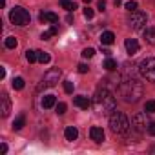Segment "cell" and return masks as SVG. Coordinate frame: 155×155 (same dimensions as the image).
<instances>
[{
  "label": "cell",
  "instance_id": "23",
  "mask_svg": "<svg viewBox=\"0 0 155 155\" xmlns=\"http://www.w3.org/2000/svg\"><path fill=\"white\" fill-rule=\"evenodd\" d=\"M49 60H51L49 53H46V51H38V62H40V64H48Z\"/></svg>",
  "mask_w": 155,
  "mask_h": 155
},
{
  "label": "cell",
  "instance_id": "7",
  "mask_svg": "<svg viewBox=\"0 0 155 155\" xmlns=\"http://www.w3.org/2000/svg\"><path fill=\"white\" fill-rule=\"evenodd\" d=\"M58 79H60V69L58 68L48 69L46 75H44V79H42V88H53V86H57Z\"/></svg>",
  "mask_w": 155,
  "mask_h": 155
},
{
  "label": "cell",
  "instance_id": "17",
  "mask_svg": "<svg viewBox=\"0 0 155 155\" xmlns=\"http://www.w3.org/2000/svg\"><path fill=\"white\" fill-rule=\"evenodd\" d=\"M144 40L151 46L155 44V28H146L144 29Z\"/></svg>",
  "mask_w": 155,
  "mask_h": 155
},
{
  "label": "cell",
  "instance_id": "38",
  "mask_svg": "<svg viewBox=\"0 0 155 155\" xmlns=\"http://www.w3.org/2000/svg\"><path fill=\"white\" fill-rule=\"evenodd\" d=\"M84 2H86V4H90V2H91V0H84Z\"/></svg>",
  "mask_w": 155,
  "mask_h": 155
},
{
  "label": "cell",
  "instance_id": "4",
  "mask_svg": "<svg viewBox=\"0 0 155 155\" xmlns=\"http://www.w3.org/2000/svg\"><path fill=\"white\" fill-rule=\"evenodd\" d=\"M9 20H11V24H15V26H28L29 20H31V15H29V11H26L24 8H13V9L9 11Z\"/></svg>",
  "mask_w": 155,
  "mask_h": 155
},
{
  "label": "cell",
  "instance_id": "8",
  "mask_svg": "<svg viewBox=\"0 0 155 155\" xmlns=\"http://www.w3.org/2000/svg\"><path fill=\"white\" fill-rule=\"evenodd\" d=\"M131 126H133L139 133L146 131V130H148V126H150V122L146 120V111H144V113H137V115L133 117V120H131Z\"/></svg>",
  "mask_w": 155,
  "mask_h": 155
},
{
  "label": "cell",
  "instance_id": "2",
  "mask_svg": "<svg viewBox=\"0 0 155 155\" xmlns=\"http://www.w3.org/2000/svg\"><path fill=\"white\" fill-rule=\"evenodd\" d=\"M119 95L124 102H137L142 97V84L137 79H126L119 84Z\"/></svg>",
  "mask_w": 155,
  "mask_h": 155
},
{
  "label": "cell",
  "instance_id": "37",
  "mask_svg": "<svg viewBox=\"0 0 155 155\" xmlns=\"http://www.w3.org/2000/svg\"><path fill=\"white\" fill-rule=\"evenodd\" d=\"M113 2H115V6H120V4H122V0H113Z\"/></svg>",
  "mask_w": 155,
  "mask_h": 155
},
{
  "label": "cell",
  "instance_id": "6",
  "mask_svg": "<svg viewBox=\"0 0 155 155\" xmlns=\"http://www.w3.org/2000/svg\"><path fill=\"white\" fill-rule=\"evenodd\" d=\"M146 22H148V15L144 11H133L130 15V18H128V24L133 29H142L146 26Z\"/></svg>",
  "mask_w": 155,
  "mask_h": 155
},
{
  "label": "cell",
  "instance_id": "10",
  "mask_svg": "<svg viewBox=\"0 0 155 155\" xmlns=\"http://www.w3.org/2000/svg\"><path fill=\"white\" fill-rule=\"evenodd\" d=\"M124 48H126L128 55H131V57L137 55V53H139V42H137V38H126Z\"/></svg>",
  "mask_w": 155,
  "mask_h": 155
},
{
  "label": "cell",
  "instance_id": "26",
  "mask_svg": "<svg viewBox=\"0 0 155 155\" xmlns=\"http://www.w3.org/2000/svg\"><path fill=\"white\" fill-rule=\"evenodd\" d=\"M4 44H6V48H9V49H13V48H17V38H15V37H8Z\"/></svg>",
  "mask_w": 155,
  "mask_h": 155
},
{
  "label": "cell",
  "instance_id": "3",
  "mask_svg": "<svg viewBox=\"0 0 155 155\" xmlns=\"http://www.w3.org/2000/svg\"><path fill=\"white\" fill-rule=\"evenodd\" d=\"M110 126H111V131L117 133V135H128L130 128H131L128 117L122 111H113L110 115Z\"/></svg>",
  "mask_w": 155,
  "mask_h": 155
},
{
  "label": "cell",
  "instance_id": "35",
  "mask_svg": "<svg viewBox=\"0 0 155 155\" xmlns=\"http://www.w3.org/2000/svg\"><path fill=\"white\" fill-rule=\"evenodd\" d=\"M4 77H6V69L0 68V79H4Z\"/></svg>",
  "mask_w": 155,
  "mask_h": 155
},
{
  "label": "cell",
  "instance_id": "20",
  "mask_svg": "<svg viewBox=\"0 0 155 155\" xmlns=\"http://www.w3.org/2000/svg\"><path fill=\"white\" fill-rule=\"evenodd\" d=\"M26 58H28L29 64L38 62V51H35V49H28V51H26Z\"/></svg>",
  "mask_w": 155,
  "mask_h": 155
},
{
  "label": "cell",
  "instance_id": "19",
  "mask_svg": "<svg viewBox=\"0 0 155 155\" xmlns=\"http://www.w3.org/2000/svg\"><path fill=\"white\" fill-rule=\"evenodd\" d=\"M60 6H62L66 11H69V13L77 9V4L73 2V0H60Z\"/></svg>",
  "mask_w": 155,
  "mask_h": 155
},
{
  "label": "cell",
  "instance_id": "11",
  "mask_svg": "<svg viewBox=\"0 0 155 155\" xmlns=\"http://www.w3.org/2000/svg\"><path fill=\"white\" fill-rule=\"evenodd\" d=\"M0 111H2V117H8L9 111H11V102H9V97L6 93H2V97H0Z\"/></svg>",
  "mask_w": 155,
  "mask_h": 155
},
{
  "label": "cell",
  "instance_id": "25",
  "mask_svg": "<svg viewBox=\"0 0 155 155\" xmlns=\"http://www.w3.org/2000/svg\"><path fill=\"white\" fill-rule=\"evenodd\" d=\"M13 90H22L24 88V79L22 77H17V79H13Z\"/></svg>",
  "mask_w": 155,
  "mask_h": 155
},
{
  "label": "cell",
  "instance_id": "18",
  "mask_svg": "<svg viewBox=\"0 0 155 155\" xmlns=\"http://www.w3.org/2000/svg\"><path fill=\"white\" fill-rule=\"evenodd\" d=\"M57 33H58V28L53 24L48 31H44V33H42V37H40V38H42V40H49V38H51V37H55Z\"/></svg>",
  "mask_w": 155,
  "mask_h": 155
},
{
  "label": "cell",
  "instance_id": "29",
  "mask_svg": "<svg viewBox=\"0 0 155 155\" xmlns=\"http://www.w3.org/2000/svg\"><path fill=\"white\" fill-rule=\"evenodd\" d=\"M82 13H84V17H86L88 20H90V18H93V15H95V11H93L91 8H88V6L84 8V11H82Z\"/></svg>",
  "mask_w": 155,
  "mask_h": 155
},
{
  "label": "cell",
  "instance_id": "36",
  "mask_svg": "<svg viewBox=\"0 0 155 155\" xmlns=\"http://www.w3.org/2000/svg\"><path fill=\"white\" fill-rule=\"evenodd\" d=\"M2 153H8V144L6 142H2Z\"/></svg>",
  "mask_w": 155,
  "mask_h": 155
},
{
  "label": "cell",
  "instance_id": "22",
  "mask_svg": "<svg viewBox=\"0 0 155 155\" xmlns=\"http://www.w3.org/2000/svg\"><path fill=\"white\" fill-rule=\"evenodd\" d=\"M24 124H26V117H24V115H18V117L15 119V122H13V130L18 131V130L24 128Z\"/></svg>",
  "mask_w": 155,
  "mask_h": 155
},
{
  "label": "cell",
  "instance_id": "9",
  "mask_svg": "<svg viewBox=\"0 0 155 155\" xmlns=\"http://www.w3.org/2000/svg\"><path fill=\"white\" fill-rule=\"evenodd\" d=\"M90 137H91V140H95V142H102L104 137H106V133H104L102 128H99V126H91V128H90Z\"/></svg>",
  "mask_w": 155,
  "mask_h": 155
},
{
  "label": "cell",
  "instance_id": "14",
  "mask_svg": "<svg viewBox=\"0 0 155 155\" xmlns=\"http://www.w3.org/2000/svg\"><path fill=\"white\" fill-rule=\"evenodd\" d=\"M115 42V35L111 33V31H104L102 35H101V44L102 46H111Z\"/></svg>",
  "mask_w": 155,
  "mask_h": 155
},
{
  "label": "cell",
  "instance_id": "1",
  "mask_svg": "<svg viewBox=\"0 0 155 155\" xmlns=\"http://www.w3.org/2000/svg\"><path fill=\"white\" fill-rule=\"evenodd\" d=\"M93 106H95V110H97L99 113H102V115H110L111 111H115L117 102H115L113 93H111L108 88H101V90H97V93H95Z\"/></svg>",
  "mask_w": 155,
  "mask_h": 155
},
{
  "label": "cell",
  "instance_id": "28",
  "mask_svg": "<svg viewBox=\"0 0 155 155\" xmlns=\"http://www.w3.org/2000/svg\"><path fill=\"white\" fill-rule=\"evenodd\" d=\"M95 55V49L93 48H86V49H82V57L84 58H91Z\"/></svg>",
  "mask_w": 155,
  "mask_h": 155
},
{
  "label": "cell",
  "instance_id": "13",
  "mask_svg": "<svg viewBox=\"0 0 155 155\" xmlns=\"http://www.w3.org/2000/svg\"><path fill=\"white\" fill-rule=\"evenodd\" d=\"M75 106L77 108H81V110H88L90 106H91V101L88 99V97H84V95H79V97H75Z\"/></svg>",
  "mask_w": 155,
  "mask_h": 155
},
{
  "label": "cell",
  "instance_id": "33",
  "mask_svg": "<svg viewBox=\"0 0 155 155\" xmlns=\"http://www.w3.org/2000/svg\"><path fill=\"white\" fill-rule=\"evenodd\" d=\"M148 133L155 137V122H150V126H148Z\"/></svg>",
  "mask_w": 155,
  "mask_h": 155
},
{
  "label": "cell",
  "instance_id": "12",
  "mask_svg": "<svg viewBox=\"0 0 155 155\" xmlns=\"http://www.w3.org/2000/svg\"><path fill=\"white\" fill-rule=\"evenodd\" d=\"M40 22L44 24H57L58 22V15L57 13H51V11H46V13H40Z\"/></svg>",
  "mask_w": 155,
  "mask_h": 155
},
{
  "label": "cell",
  "instance_id": "30",
  "mask_svg": "<svg viewBox=\"0 0 155 155\" xmlns=\"http://www.w3.org/2000/svg\"><path fill=\"white\" fill-rule=\"evenodd\" d=\"M66 110H68V106H66L64 102H58V104H57V113H58V115H64Z\"/></svg>",
  "mask_w": 155,
  "mask_h": 155
},
{
  "label": "cell",
  "instance_id": "16",
  "mask_svg": "<svg viewBox=\"0 0 155 155\" xmlns=\"http://www.w3.org/2000/svg\"><path fill=\"white\" fill-rule=\"evenodd\" d=\"M55 104H57V97H55V95H44V97H42V108L49 110V108H53Z\"/></svg>",
  "mask_w": 155,
  "mask_h": 155
},
{
  "label": "cell",
  "instance_id": "32",
  "mask_svg": "<svg viewBox=\"0 0 155 155\" xmlns=\"http://www.w3.org/2000/svg\"><path fill=\"white\" fill-rule=\"evenodd\" d=\"M97 9L99 11H104L106 9V2H104V0H99V2H97Z\"/></svg>",
  "mask_w": 155,
  "mask_h": 155
},
{
  "label": "cell",
  "instance_id": "15",
  "mask_svg": "<svg viewBox=\"0 0 155 155\" xmlns=\"http://www.w3.org/2000/svg\"><path fill=\"white\" fill-rule=\"evenodd\" d=\"M64 137H66V140H77V137H79V130H77L75 126H68L66 131H64Z\"/></svg>",
  "mask_w": 155,
  "mask_h": 155
},
{
  "label": "cell",
  "instance_id": "21",
  "mask_svg": "<svg viewBox=\"0 0 155 155\" xmlns=\"http://www.w3.org/2000/svg\"><path fill=\"white\" fill-rule=\"evenodd\" d=\"M104 69H108V71H115L117 69V62L111 58V57H108L106 60H104V66H102Z\"/></svg>",
  "mask_w": 155,
  "mask_h": 155
},
{
  "label": "cell",
  "instance_id": "27",
  "mask_svg": "<svg viewBox=\"0 0 155 155\" xmlns=\"http://www.w3.org/2000/svg\"><path fill=\"white\" fill-rule=\"evenodd\" d=\"M124 8H126L130 13H133V11H137V2H135V0H130V2L124 4Z\"/></svg>",
  "mask_w": 155,
  "mask_h": 155
},
{
  "label": "cell",
  "instance_id": "24",
  "mask_svg": "<svg viewBox=\"0 0 155 155\" xmlns=\"http://www.w3.org/2000/svg\"><path fill=\"white\" fill-rule=\"evenodd\" d=\"M144 111H146V113H155V101H153V99H151V101H146Z\"/></svg>",
  "mask_w": 155,
  "mask_h": 155
},
{
  "label": "cell",
  "instance_id": "34",
  "mask_svg": "<svg viewBox=\"0 0 155 155\" xmlns=\"http://www.w3.org/2000/svg\"><path fill=\"white\" fill-rule=\"evenodd\" d=\"M88 69H90V68H88L86 64H79V73H88Z\"/></svg>",
  "mask_w": 155,
  "mask_h": 155
},
{
  "label": "cell",
  "instance_id": "5",
  "mask_svg": "<svg viewBox=\"0 0 155 155\" xmlns=\"http://www.w3.org/2000/svg\"><path fill=\"white\" fill-rule=\"evenodd\" d=\"M139 73L144 77L146 81L155 82V58L150 57V58L140 60V64H139Z\"/></svg>",
  "mask_w": 155,
  "mask_h": 155
},
{
  "label": "cell",
  "instance_id": "31",
  "mask_svg": "<svg viewBox=\"0 0 155 155\" xmlns=\"http://www.w3.org/2000/svg\"><path fill=\"white\" fill-rule=\"evenodd\" d=\"M64 91L66 93H73V82L71 81H66L64 82Z\"/></svg>",
  "mask_w": 155,
  "mask_h": 155
}]
</instances>
